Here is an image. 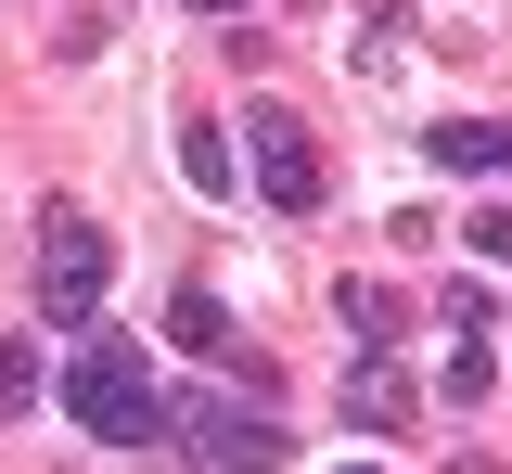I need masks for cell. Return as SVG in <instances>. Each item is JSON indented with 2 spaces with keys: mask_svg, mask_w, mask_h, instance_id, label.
<instances>
[{
  "mask_svg": "<svg viewBox=\"0 0 512 474\" xmlns=\"http://www.w3.org/2000/svg\"><path fill=\"white\" fill-rule=\"evenodd\" d=\"M103 295H116V244L90 205H39V321L64 334H103Z\"/></svg>",
  "mask_w": 512,
  "mask_h": 474,
  "instance_id": "2",
  "label": "cell"
},
{
  "mask_svg": "<svg viewBox=\"0 0 512 474\" xmlns=\"http://www.w3.org/2000/svg\"><path fill=\"white\" fill-rule=\"evenodd\" d=\"M436 398H448V410H487V398H500V346L461 334V346H448V372H436Z\"/></svg>",
  "mask_w": 512,
  "mask_h": 474,
  "instance_id": "8",
  "label": "cell"
},
{
  "mask_svg": "<svg viewBox=\"0 0 512 474\" xmlns=\"http://www.w3.org/2000/svg\"><path fill=\"white\" fill-rule=\"evenodd\" d=\"M423 154H436V167H461V180H500V167H512V129H487V116H436V129H423Z\"/></svg>",
  "mask_w": 512,
  "mask_h": 474,
  "instance_id": "7",
  "label": "cell"
},
{
  "mask_svg": "<svg viewBox=\"0 0 512 474\" xmlns=\"http://www.w3.org/2000/svg\"><path fill=\"white\" fill-rule=\"evenodd\" d=\"M64 410H77V436H103V449H154L180 410L154 398V372H141V346L128 334H90L64 359Z\"/></svg>",
  "mask_w": 512,
  "mask_h": 474,
  "instance_id": "1",
  "label": "cell"
},
{
  "mask_svg": "<svg viewBox=\"0 0 512 474\" xmlns=\"http://www.w3.org/2000/svg\"><path fill=\"white\" fill-rule=\"evenodd\" d=\"M346 423H372V436H397V423H410V372H397V359H346Z\"/></svg>",
  "mask_w": 512,
  "mask_h": 474,
  "instance_id": "6",
  "label": "cell"
},
{
  "mask_svg": "<svg viewBox=\"0 0 512 474\" xmlns=\"http://www.w3.org/2000/svg\"><path fill=\"white\" fill-rule=\"evenodd\" d=\"M461 244H474V257H487V270H512V205H487V218H474V231H461Z\"/></svg>",
  "mask_w": 512,
  "mask_h": 474,
  "instance_id": "12",
  "label": "cell"
},
{
  "mask_svg": "<svg viewBox=\"0 0 512 474\" xmlns=\"http://www.w3.org/2000/svg\"><path fill=\"white\" fill-rule=\"evenodd\" d=\"M256 154H244V167H256V193H269V205H282V218H320V193H333V167H320V141H308V116H282V103H256Z\"/></svg>",
  "mask_w": 512,
  "mask_h": 474,
  "instance_id": "3",
  "label": "cell"
},
{
  "mask_svg": "<svg viewBox=\"0 0 512 474\" xmlns=\"http://www.w3.org/2000/svg\"><path fill=\"white\" fill-rule=\"evenodd\" d=\"M39 398V346H0V410H26Z\"/></svg>",
  "mask_w": 512,
  "mask_h": 474,
  "instance_id": "11",
  "label": "cell"
},
{
  "mask_svg": "<svg viewBox=\"0 0 512 474\" xmlns=\"http://www.w3.org/2000/svg\"><path fill=\"white\" fill-rule=\"evenodd\" d=\"M333 308H346V334H410V295H397V282H346V295H333Z\"/></svg>",
  "mask_w": 512,
  "mask_h": 474,
  "instance_id": "10",
  "label": "cell"
},
{
  "mask_svg": "<svg viewBox=\"0 0 512 474\" xmlns=\"http://www.w3.org/2000/svg\"><path fill=\"white\" fill-rule=\"evenodd\" d=\"M180 180H192L205 205L231 193V180H244V154H231V129H205V116H192V129H180Z\"/></svg>",
  "mask_w": 512,
  "mask_h": 474,
  "instance_id": "9",
  "label": "cell"
},
{
  "mask_svg": "<svg viewBox=\"0 0 512 474\" xmlns=\"http://www.w3.org/2000/svg\"><path fill=\"white\" fill-rule=\"evenodd\" d=\"M448 474H500V462H487V449H461V462H448Z\"/></svg>",
  "mask_w": 512,
  "mask_h": 474,
  "instance_id": "14",
  "label": "cell"
},
{
  "mask_svg": "<svg viewBox=\"0 0 512 474\" xmlns=\"http://www.w3.org/2000/svg\"><path fill=\"white\" fill-rule=\"evenodd\" d=\"M167 346H192L205 372H231V359H244V334H231V308H218L205 282H180V295H167Z\"/></svg>",
  "mask_w": 512,
  "mask_h": 474,
  "instance_id": "5",
  "label": "cell"
},
{
  "mask_svg": "<svg viewBox=\"0 0 512 474\" xmlns=\"http://www.w3.org/2000/svg\"><path fill=\"white\" fill-rule=\"evenodd\" d=\"M333 474H372V462H333Z\"/></svg>",
  "mask_w": 512,
  "mask_h": 474,
  "instance_id": "15",
  "label": "cell"
},
{
  "mask_svg": "<svg viewBox=\"0 0 512 474\" xmlns=\"http://www.w3.org/2000/svg\"><path fill=\"white\" fill-rule=\"evenodd\" d=\"M167 436H180L192 462H218V474H282V449H295V436H282L269 410H244V398H192Z\"/></svg>",
  "mask_w": 512,
  "mask_h": 474,
  "instance_id": "4",
  "label": "cell"
},
{
  "mask_svg": "<svg viewBox=\"0 0 512 474\" xmlns=\"http://www.w3.org/2000/svg\"><path fill=\"white\" fill-rule=\"evenodd\" d=\"M192 13H218V26H231V13H256V0H192Z\"/></svg>",
  "mask_w": 512,
  "mask_h": 474,
  "instance_id": "13",
  "label": "cell"
}]
</instances>
